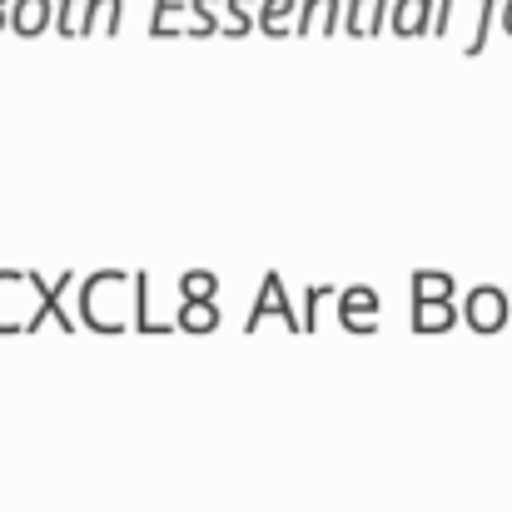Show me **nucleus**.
<instances>
[{
    "mask_svg": "<svg viewBox=\"0 0 512 512\" xmlns=\"http://www.w3.org/2000/svg\"><path fill=\"white\" fill-rule=\"evenodd\" d=\"M40 10H45L40 0H30V5H20V30H25V35H35V25H40Z\"/></svg>",
    "mask_w": 512,
    "mask_h": 512,
    "instance_id": "7ed1b4c3",
    "label": "nucleus"
},
{
    "mask_svg": "<svg viewBox=\"0 0 512 512\" xmlns=\"http://www.w3.org/2000/svg\"><path fill=\"white\" fill-rule=\"evenodd\" d=\"M508 35H512V15H508Z\"/></svg>",
    "mask_w": 512,
    "mask_h": 512,
    "instance_id": "20e7f679",
    "label": "nucleus"
},
{
    "mask_svg": "<svg viewBox=\"0 0 512 512\" xmlns=\"http://www.w3.org/2000/svg\"><path fill=\"white\" fill-rule=\"evenodd\" d=\"M428 25V0H403L393 15V35H418Z\"/></svg>",
    "mask_w": 512,
    "mask_h": 512,
    "instance_id": "f257e3e1",
    "label": "nucleus"
},
{
    "mask_svg": "<svg viewBox=\"0 0 512 512\" xmlns=\"http://www.w3.org/2000/svg\"><path fill=\"white\" fill-rule=\"evenodd\" d=\"M264 314H284V319L294 324V314H289V309H284V299H279V279H274V274L264 279V294H259V309H254L249 329H259V319H264ZM294 329H299V324H294Z\"/></svg>",
    "mask_w": 512,
    "mask_h": 512,
    "instance_id": "f03ea898",
    "label": "nucleus"
}]
</instances>
